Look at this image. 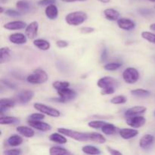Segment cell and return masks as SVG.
<instances>
[{"mask_svg": "<svg viewBox=\"0 0 155 155\" xmlns=\"http://www.w3.org/2000/svg\"><path fill=\"white\" fill-rule=\"evenodd\" d=\"M107 48L104 47L103 48L102 51H101V62H104L107 60Z\"/></svg>", "mask_w": 155, "mask_h": 155, "instance_id": "bcb514c9", "label": "cell"}, {"mask_svg": "<svg viewBox=\"0 0 155 155\" xmlns=\"http://www.w3.org/2000/svg\"><path fill=\"white\" fill-rule=\"evenodd\" d=\"M52 86L56 90H59V89H64V88L69 87L70 83L67 81H60V80H58V81H54L52 83Z\"/></svg>", "mask_w": 155, "mask_h": 155, "instance_id": "836d02e7", "label": "cell"}, {"mask_svg": "<svg viewBox=\"0 0 155 155\" xmlns=\"http://www.w3.org/2000/svg\"><path fill=\"white\" fill-rule=\"evenodd\" d=\"M16 7L20 11H28L30 9V3L24 0H20L17 2Z\"/></svg>", "mask_w": 155, "mask_h": 155, "instance_id": "1f68e13d", "label": "cell"}, {"mask_svg": "<svg viewBox=\"0 0 155 155\" xmlns=\"http://www.w3.org/2000/svg\"><path fill=\"white\" fill-rule=\"evenodd\" d=\"M115 88L114 86H111V87L105 88V89H101V94L103 95H111L115 92Z\"/></svg>", "mask_w": 155, "mask_h": 155, "instance_id": "ab89813d", "label": "cell"}, {"mask_svg": "<svg viewBox=\"0 0 155 155\" xmlns=\"http://www.w3.org/2000/svg\"><path fill=\"white\" fill-rule=\"evenodd\" d=\"M98 2H100L101 3H108L110 2V0H98Z\"/></svg>", "mask_w": 155, "mask_h": 155, "instance_id": "f907efd6", "label": "cell"}, {"mask_svg": "<svg viewBox=\"0 0 155 155\" xmlns=\"http://www.w3.org/2000/svg\"><path fill=\"white\" fill-rule=\"evenodd\" d=\"M105 124L106 122L103 120H92L88 124V126L92 129H100L102 128V127Z\"/></svg>", "mask_w": 155, "mask_h": 155, "instance_id": "8d00e7d4", "label": "cell"}, {"mask_svg": "<svg viewBox=\"0 0 155 155\" xmlns=\"http://www.w3.org/2000/svg\"><path fill=\"white\" fill-rule=\"evenodd\" d=\"M142 37L148 42L155 44V34L148 31L142 32Z\"/></svg>", "mask_w": 155, "mask_h": 155, "instance_id": "e575fe53", "label": "cell"}, {"mask_svg": "<svg viewBox=\"0 0 155 155\" xmlns=\"http://www.w3.org/2000/svg\"><path fill=\"white\" fill-rule=\"evenodd\" d=\"M89 142H93L95 143L103 144L106 142V138L103 135L98 133H89Z\"/></svg>", "mask_w": 155, "mask_h": 155, "instance_id": "484cf974", "label": "cell"}, {"mask_svg": "<svg viewBox=\"0 0 155 155\" xmlns=\"http://www.w3.org/2000/svg\"><path fill=\"white\" fill-rule=\"evenodd\" d=\"M147 111V108L144 106H134L131 108L128 109L125 112L126 117H131L139 116V115L143 114Z\"/></svg>", "mask_w": 155, "mask_h": 155, "instance_id": "9a60e30c", "label": "cell"}, {"mask_svg": "<svg viewBox=\"0 0 155 155\" xmlns=\"http://www.w3.org/2000/svg\"><path fill=\"white\" fill-rule=\"evenodd\" d=\"M119 134L121 138L126 140H129L137 136L139 134V131L134 128H124L119 130Z\"/></svg>", "mask_w": 155, "mask_h": 155, "instance_id": "5bb4252c", "label": "cell"}, {"mask_svg": "<svg viewBox=\"0 0 155 155\" xmlns=\"http://www.w3.org/2000/svg\"><path fill=\"white\" fill-rule=\"evenodd\" d=\"M155 141L154 136L152 135L146 134L142 136L139 140V147L142 149H147L154 144Z\"/></svg>", "mask_w": 155, "mask_h": 155, "instance_id": "e0dca14e", "label": "cell"}, {"mask_svg": "<svg viewBox=\"0 0 155 155\" xmlns=\"http://www.w3.org/2000/svg\"><path fill=\"white\" fill-rule=\"evenodd\" d=\"M117 128L114 124H109V123H106L101 128L102 133L107 136L115 134L117 133Z\"/></svg>", "mask_w": 155, "mask_h": 155, "instance_id": "4316f807", "label": "cell"}, {"mask_svg": "<svg viewBox=\"0 0 155 155\" xmlns=\"http://www.w3.org/2000/svg\"><path fill=\"white\" fill-rule=\"evenodd\" d=\"M45 115L42 113H33L29 116L28 119L31 120H42L45 119Z\"/></svg>", "mask_w": 155, "mask_h": 155, "instance_id": "74e56055", "label": "cell"}, {"mask_svg": "<svg viewBox=\"0 0 155 155\" xmlns=\"http://www.w3.org/2000/svg\"><path fill=\"white\" fill-rule=\"evenodd\" d=\"M12 57V51L8 47H2L0 49V64H5L8 62Z\"/></svg>", "mask_w": 155, "mask_h": 155, "instance_id": "7402d4cb", "label": "cell"}, {"mask_svg": "<svg viewBox=\"0 0 155 155\" xmlns=\"http://www.w3.org/2000/svg\"><path fill=\"white\" fill-rule=\"evenodd\" d=\"M154 8H155V6H154Z\"/></svg>", "mask_w": 155, "mask_h": 155, "instance_id": "6f0895ef", "label": "cell"}, {"mask_svg": "<svg viewBox=\"0 0 155 155\" xmlns=\"http://www.w3.org/2000/svg\"><path fill=\"white\" fill-rule=\"evenodd\" d=\"M5 15H8V16L13 17V18H15V17H19L21 16V12H18V11L14 10V9H7V10H5Z\"/></svg>", "mask_w": 155, "mask_h": 155, "instance_id": "f35d334b", "label": "cell"}, {"mask_svg": "<svg viewBox=\"0 0 155 155\" xmlns=\"http://www.w3.org/2000/svg\"><path fill=\"white\" fill-rule=\"evenodd\" d=\"M56 0H39L37 2V5L40 6H48L49 5L54 4Z\"/></svg>", "mask_w": 155, "mask_h": 155, "instance_id": "b9f144b4", "label": "cell"}, {"mask_svg": "<svg viewBox=\"0 0 155 155\" xmlns=\"http://www.w3.org/2000/svg\"><path fill=\"white\" fill-rule=\"evenodd\" d=\"M27 26V24L24 21H14L4 24V28L8 30H18L26 28Z\"/></svg>", "mask_w": 155, "mask_h": 155, "instance_id": "ac0fdd59", "label": "cell"}, {"mask_svg": "<svg viewBox=\"0 0 155 155\" xmlns=\"http://www.w3.org/2000/svg\"><path fill=\"white\" fill-rule=\"evenodd\" d=\"M80 33L82 34H89V33H92L95 31V28L90 27H82L80 30Z\"/></svg>", "mask_w": 155, "mask_h": 155, "instance_id": "7bdbcfd3", "label": "cell"}, {"mask_svg": "<svg viewBox=\"0 0 155 155\" xmlns=\"http://www.w3.org/2000/svg\"><path fill=\"white\" fill-rule=\"evenodd\" d=\"M45 15L50 20H54L58 16V9L54 4L49 5L45 10Z\"/></svg>", "mask_w": 155, "mask_h": 155, "instance_id": "ffe728a7", "label": "cell"}, {"mask_svg": "<svg viewBox=\"0 0 155 155\" xmlns=\"http://www.w3.org/2000/svg\"><path fill=\"white\" fill-rule=\"evenodd\" d=\"M123 79L128 84H135L139 79V73L134 68H127L123 72Z\"/></svg>", "mask_w": 155, "mask_h": 155, "instance_id": "5b68a950", "label": "cell"}, {"mask_svg": "<svg viewBox=\"0 0 155 155\" xmlns=\"http://www.w3.org/2000/svg\"><path fill=\"white\" fill-rule=\"evenodd\" d=\"M150 28H151L152 30H154L155 31V24H151V25H150Z\"/></svg>", "mask_w": 155, "mask_h": 155, "instance_id": "816d5d0a", "label": "cell"}, {"mask_svg": "<svg viewBox=\"0 0 155 155\" xmlns=\"http://www.w3.org/2000/svg\"><path fill=\"white\" fill-rule=\"evenodd\" d=\"M154 115H155V111H154Z\"/></svg>", "mask_w": 155, "mask_h": 155, "instance_id": "9f6ffc18", "label": "cell"}, {"mask_svg": "<svg viewBox=\"0 0 155 155\" xmlns=\"http://www.w3.org/2000/svg\"><path fill=\"white\" fill-rule=\"evenodd\" d=\"M8 39L12 43L16 44V45H23L27 42L28 38L25 34H23L21 33H16L11 34Z\"/></svg>", "mask_w": 155, "mask_h": 155, "instance_id": "4fadbf2b", "label": "cell"}, {"mask_svg": "<svg viewBox=\"0 0 155 155\" xmlns=\"http://www.w3.org/2000/svg\"><path fill=\"white\" fill-rule=\"evenodd\" d=\"M16 104V101L12 98H3L0 100V113L2 116H3V112L4 110L8 109L13 108Z\"/></svg>", "mask_w": 155, "mask_h": 155, "instance_id": "2e32d148", "label": "cell"}, {"mask_svg": "<svg viewBox=\"0 0 155 155\" xmlns=\"http://www.w3.org/2000/svg\"><path fill=\"white\" fill-rule=\"evenodd\" d=\"M64 2H84L86 0H61Z\"/></svg>", "mask_w": 155, "mask_h": 155, "instance_id": "681fc988", "label": "cell"}, {"mask_svg": "<svg viewBox=\"0 0 155 155\" xmlns=\"http://www.w3.org/2000/svg\"><path fill=\"white\" fill-rule=\"evenodd\" d=\"M33 107H34V108L36 110L47 115V116L51 117H59L61 116V112L58 110H57L55 108H53V107L46 105L45 104H42V103H34Z\"/></svg>", "mask_w": 155, "mask_h": 155, "instance_id": "277c9868", "label": "cell"}, {"mask_svg": "<svg viewBox=\"0 0 155 155\" xmlns=\"http://www.w3.org/2000/svg\"><path fill=\"white\" fill-rule=\"evenodd\" d=\"M48 76L42 69H36L31 74L27 76V81L31 84H42L48 80Z\"/></svg>", "mask_w": 155, "mask_h": 155, "instance_id": "3957f363", "label": "cell"}, {"mask_svg": "<svg viewBox=\"0 0 155 155\" xmlns=\"http://www.w3.org/2000/svg\"><path fill=\"white\" fill-rule=\"evenodd\" d=\"M33 45L42 51H47L51 47V44L48 41L43 39H36L33 40Z\"/></svg>", "mask_w": 155, "mask_h": 155, "instance_id": "cb8c5ba5", "label": "cell"}, {"mask_svg": "<svg viewBox=\"0 0 155 155\" xmlns=\"http://www.w3.org/2000/svg\"><path fill=\"white\" fill-rule=\"evenodd\" d=\"M49 154L52 155L55 154H71L70 151H68L66 148L59 146L51 147L49 149Z\"/></svg>", "mask_w": 155, "mask_h": 155, "instance_id": "4dcf8cb0", "label": "cell"}, {"mask_svg": "<svg viewBox=\"0 0 155 155\" xmlns=\"http://www.w3.org/2000/svg\"><path fill=\"white\" fill-rule=\"evenodd\" d=\"M117 21L118 27L122 30H132L136 27V23L130 18H119Z\"/></svg>", "mask_w": 155, "mask_h": 155, "instance_id": "7c38bea8", "label": "cell"}, {"mask_svg": "<svg viewBox=\"0 0 155 155\" xmlns=\"http://www.w3.org/2000/svg\"><path fill=\"white\" fill-rule=\"evenodd\" d=\"M58 131L62 133L67 137H70L71 139H74L79 142H88L89 141V133H81L79 131L70 130L67 128H58Z\"/></svg>", "mask_w": 155, "mask_h": 155, "instance_id": "7a4b0ae2", "label": "cell"}, {"mask_svg": "<svg viewBox=\"0 0 155 155\" xmlns=\"http://www.w3.org/2000/svg\"><path fill=\"white\" fill-rule=\"evenodd\" d=\"M27 124L30 127H33V129L39 130L42 132H47L51 130V127L48 124L45 122H42V120H28Z\"/></svg>", "mask_w": 155, "mask_h": 155, "instance_id": "30bf717a", "label": "cell"}, {"mask_svg": "<svg viewBox=\"0 0 155 155\" xmlns=\"http://www.w3.org/2000/svg\"><path fill=\"white\" fill-rule=\"evenodd\" d=\"M34 97V92L31 90H24L20 92L15 96V101L19 104H27Z\"/></svg>", "mask_w": 155, "mask_h": 155, "instance_id": "52a82bcc", "label": "cell"}, {"mask_svg": "<svg viewBox=\"0 0 155 155\" xmlns=\"http://www.w3.org/2000/svg\"><path fill=\"white\" fill-rule=\"evenodd\" d=\"M82 151L83 153L86 154H101V151L98 149V148H96L95 146L93 145H85L82 148Z\"/></svg>", "mask_w": 155, "mask_h": 155, "instance_id": "f1b7e54d", "label": "cell"}, {"mask_svg": "<svg viewBox=\"0 0 155 155\" xmlns=\"http://www.w3.org/2000/svg\"><path fill=\"white\" fill-rule=\"evenodd\" d=\"M2 82L3 84H5L6 86H7V87L10 88V89H15V88H16V86H15V84H13V83H11V82H9L8 80H2Z\"/></svg>", "mask_w": 155, "mask_h": 155, "instance_id": "7dc6e473", "label": "cell"}, {"mask_svg": "<svg viewBox=\"0 0 155 155\" xmlns=\"http://www.w3.org/2000/svg\"><path fill=\"white\" fill-rule=\"evenodd\" d=\"M24 142V139L21 136L18 135H12L8 139L7 143L11 147H18L21 145Z\"/></svg>", "mask_w": 155, "mask_h": 155, "instance_id": "d4e9b609", "label": "cell"}, {"mask_svg": "<svg viewBox=\"0 0 155 155\" xmlns=\"http://www.w3.org/2000/svg\"><path fill=\"white\" fill-rule=\"evenodd\" d=\"M8 0H0V2H1L2 3H4V2H7Z\"/></svg>", "mask_w": 155, "mask_h": 155, "instance_id": "db71d44e", "label": "cell"}, {"mask_svg": "<svg viewBox=\"0 0 155 155\" xmlns=\"http://www.w3.org/2000/svg\"><path fill=\"white\" fill-rule=\"evenodd\" d=\"M3 12H4V8H3V7H2L1 6V8H0V13L2 14Z\"/></svg>", "mask_w": 155, "mask_h": 155, "instance_id": "f5cc1de1", "label": "cell"}, {"mask_svg": "<svg viewBox=\"0 0 155 155\" xmlns=\"http://www.w3.org/2000/svg\"><path fill=\"white\" fill-rule=\"evenodd\" d=\"M150 2H155V0H148Z\"/></svg>", "mask_w": 155, "mask_h": 155, "instance_id": "11a10c76", "label": "cell"}, {"mask_svg": "<svg viewBox=\"0 0 155 155\" xmlns=\"http://www.w3.org/2000/svg\"><path fill=\"white\" fill-rule=\"evenodd\" d=\"M56 45H57L58 48H67V47L69 45V43H68L67 41L65 40H58L57 42H56Z\"/></svg>", "mask_w": 155, "mask_h": 155, "instance_id": "ee69618b", "label": "cell"}, {"mask_svg": "<svg viewBox=\"0 0 155 155\" xmlns=\"http://www.w3.org/2000/svg\"><path fill=\"white\" fill-rule=\"evenodd\" d=\"M110 103L114 104H125L127 101V97L124 95H117L110 99Z\"/></svg>", "mask_w": 155, "mask_h": 155, "instance_id": "d6a6232c", "label": "cell"}, {"mask_svg": "<svg viewBox=\"0 0 155 155\" xmlns=\"http://www.w3.org/2000/svg\"><path fill=\"white\" fill-rule=\"evenodd\" d=\"M20 120L15 117L1 116V117H0V124L2 125H10V124H18Z\"/></svg>", "mask_w": 155, "mask_h": 155, "instance_id": "83f0119b", "label": "cell"}, {"mask_svg": "<svg viewBox=\"0 0 155 155\" xmlns=\"http://www.w3.org/2000/svg\"><path fill=\"white\" fill-rule=\"evenodd\" d=\"M107 151L109 152V154H110L112 155H115V154L121 155V154H122V153H121L120 151H117V150L114 149V148H110V147H109V146H107Z\"/></svg>", "mask_w": 155, "mask_h": 155, "instance_id": "c3c4849f", "label": "cell"}, {"mask_svg": "<svg viewBox=\"0 0 155 155\" xmlns=\"http://www.w3.org/2000/svg\"><path fill=\"white\" fill-rule=\"evenodd\" d=\"M88 15L84 12H74L68 14L65 17V21L71 26H79L87 20Z\"/></svg>", "mask_w": 155, "mask_h": 155, "instance_id": "6da1fadb", "label": "cell"}, {"mask_svg": "<svg viewBox=\"0 0 155 155\" xmlns=\"http://www.w3.org/2000/svg\"><path fill=\"white\" fill-rule=\"evenodd\" d=\"M104 15L106 19L111 21H117L120 18V14L114 8H107L104 11Z\"/></svg>", "mask_w": 155, "mask_h": 155, "instance_id": "44dd1931", "label": "cell"}, {"mask_svg": "<svg viewBox=\"0 0 155 155\" xmlns=\"http://www.w3.org/2000/svg\"><path fill=\"white\" fill-rule=\"evenodd\" d=\"M39 24L36 21H33L26 27L25 35L29 39H34L38 34Z\"/></svg>", "mask_w": 155, "mask_h": 155, "instance_id": "9c48e42d", "label": "cell"}, {"mask_svg": "<svg viewBox=\"0 0 155 155\" xmlns=\"http://www.w3.org/2000/svg\"><path fill=\"white\" fill-rule=\"evenodd\" d=\"M122 67V64L117 63V62H113V63L107 64L104 66V70L107 71H114L119 69L120 68Z\"/></svg>", "mask_w": 155, "mask_h": 155, "instance_id": "d590c367", "label": "cell"}, {"mask_svg": "<svg viewBox=\"0 0 155 155\" xmlns=\"http://www.w3.org/2000/svg\"><path fill=\"white\" fill-rule=\"evenodd\" d=\"M17 131L21 136H24L26 138H32L34 136L35 131L33 130V127H26V126H19L16 128Z\"/></svg>", "mask_w": 155, "mask_h": 155, "instance_id": "d6986e66", "label": "cell"}, {"mask_svg": "<svg viewBox=\"0 0 155 155\" xmlns=\"http://www.w3.org/2000/svg\"><path fill=\"white\" fill-rule=\"evenodd\" d=\"M117 81L114 78L110 77H104L102 78L99 79L97 83V85L101 89H105V88L111 87L114 86L116 87L117 86Z\"/></svg>", "mask_w": 155, "mask_h": 155, "instance_id": "8fae6325", "label": "cell"}, {"mask_svg": "<svg viewBox=\"0 0 155 155\" xmlns=\"http://www.w3.org/2000/svg\"><path fill=\"white\" fill-rule=\"evenodd\" d=\"M49 139L51 142L61 144V145H64V144H66L68 142V139L65 137L64 135L59 133V132L58 133H54L50 135Z\"/></svg>", "mask_w": 155, "mask_h": 155, "instance_id": "603a6c76", "label": "cell"}, {"mask_svg": "<svg viewBox=\"0 0 155 155\" xmlns=\"http://www.w3.org/2000/svg\"><path fill=\"white\" fill-rule=\"evenodd\" d=\"M22 154V151L21 149H9L4 151V154L7 155H20Z\"/></svg>", "mask_w": 155, "mask_h": 155, "instance_id": "60d3db41", "label": "cell"}, {"mask_svg": "<svg viewBox=\"0 0 155 155\" xmlns=\"http://www.w3.org/2000/svg\"><path fill=\"white\" fill-rule=\"evenodd\" d=\"M139 12L143 16H148V15H151L153 13L152 11L150 10V9L147 8H141L139 10Z\"/></svg>", "mask_w": 155, "mask_h": 155, "instance_id": "f6af8a7d", "label": "cell"}, {"mask_svg": "<svg viewBox=\"0 0 155 155\" xmlns=\"http://www.w3.org/2000/svg\"><path fill=\"white\" fill-rule=\"evenodd\" d=\"M57 92L58 96L63 99L64 103L72 101V100H74L77 97V92L74 89H70L69 87L59 89V90H57Z\"/></svg>", "mask_w": 155, "mask_h": 155, "instance_id": "8992f818", "label": "cell"}, {"mask_svg": "<svg viewBox=\"0 0 155 155\" xmlns=\"http://www.w3.org/2000/svg\"><path fill=\"white\" fill-rule=\"evenodd\" d=\"M130 92H131V94L133 95L136 97H139V98H146V97H148L151 95V92L149 91L144 89H133Z\"/></svg>", "mask_w": 155, "mask_h": 155, "instance_id": "f546056e", "label": "cell"}, {"mask_svg": "<svg viewBox=\"0 0 155 155\" xmlns=\"http://www.w3.org/2000/svg\"><path fill=\"white\" fill-rule=\"evenodd\" d=\"M126 122H127V125L131 127L132 128L138 129L143 127V126L145 125V123H146V119H145V117H144L143 116L139 115V116L127 117Z\"/></svg>", "mask_w": 155, "mask_h": 155, "instance_id": "ba28073f", "label": "cell"}]
</instances>
